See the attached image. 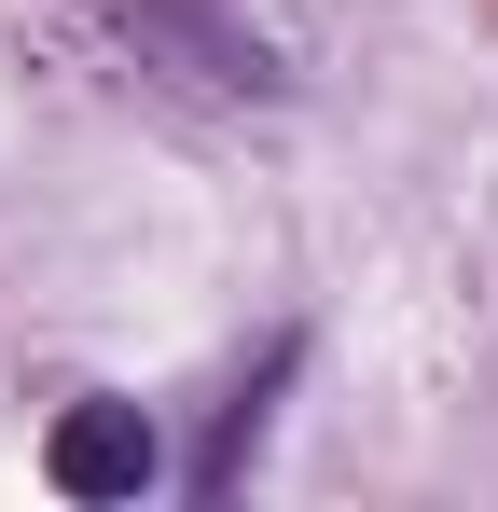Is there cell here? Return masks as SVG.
I'll return each instance as SVG.
<instances>
[{
  "label": "cell",
  "instance_id": "cell-1",
  "mask_svg": "<svg viewBox=\"0 0 498 512\" xmlns=\"http://www.w3.org/2000/svg\"><path fill=\"white\" fill-rule=\"evenodd\" d=\"M153 471H166V443H153L139 402H70V416L42 429V485L56 499H139Z\"/></svg>",
  "mask_w": 498,
  "mask_h": 512
}]
</instances>
